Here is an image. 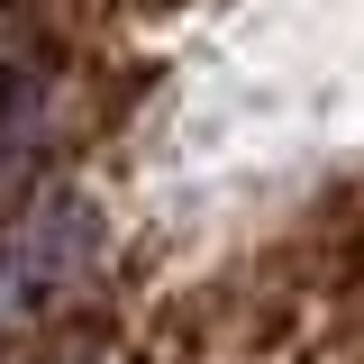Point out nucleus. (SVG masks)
Masks as SVG:
<instances>
[{"instance_id": "nucleus-1", "label": "nucleus", "mask_w": 364, "mask_h": 364, "mask_svg": "<svg viewBox=\"0 0 364 364\" xmlns=\"http://www.w3.org/2000/svg\"><path fill=\"white\" fill-rule=\"evenodd\" d=\"M18 291H28V273H18V264H0V318L18 310Z\"/></svg>"}]
</instances>
